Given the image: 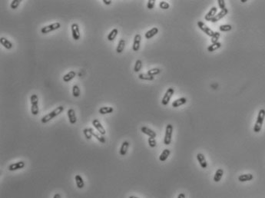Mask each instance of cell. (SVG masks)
<instances>
[{"label": "cell", "instance_id": "ee69618b", "mask_svg": "<svg viewBox=\"0 0 265 198\" xmlns=\"http://www.w3.org/2000/svg\"><path fill=\"white\" fill-rule=\"evenodd\" d=\"M178 198H185V194H184V193H181V194H178Z\"/></svg>", "mask_w": 265, "mask_h": 198}, {"label": "cell", "instance_id": "2e32d148", "mask_svg": "<svg viewBox=\"0 0 265 198\" xmlns=\"http://www.w3.org/2000/svg\"><path fill=\"white\" fill-rule=\"evenodd\" d=\"M141 132H142L143 134L148 135L149 137H153V138H155V137H156V132L153 131V130H152L151 128H148V127H141Z\"/></svg>", "mask_w": 265, "mask_h": 198}, {"label": "cell", "instance_id": "d4e9b609", "mask_svg": "<svg viewBox=\"0 0 265 198\" xmlns=\"http://www.w3.org/2000/svg\"><path fill=\"white\" fill-rule=\"evenodd\" d=\"M170 154L171 151L169 149H165V150L162 151V153H161V154H160V156H159V160H160V161H161V162L165 161V160L168 159V157H169V155H170Z\"/></svg>", "mask_w": 265, "mask_h": 198}, {"label": "cell", "instance_id": "277c9868", "mask_svg": "<svg viewBox=\"0 0 265 198\" xmlns=\"http://www.w3.org/2000/svg\"><path fill=\"white\" fill-rule=\"evenodd\" d=\"M173 134V126L172 124H168L166 126L165 128V137H164V144L165 145H169L171 142V137H172Z\"/></svg>", "mask_w": 265, "mask_h": 198}, {"label": "cell", "instance_id": "3957f363", "mask_svg": "<svg viewBox=\"0 0 265 198\" xmlns=\"http://www.w3.org/2000/svg\"><path fill=\"white\" fill-rule=\"evenodd\" d=\"M30 101H31V112L33 115H38L39 113V97L38 95L36 94L32 95L30 98Z\"/></svg>", "mask_w": 265, "mask_h": 198}, {"label": "cell", "instance_id": "44dd1931", "mask_svg": "<svg viewBox=\"0 0 265 198\" xmlns=\"http://www.w3.org/2000/svg\"><path fill=\"white\" fill-rule=\"evenodd\" d=\"M254 176L251 173H245V174H241L238 177V180L240 182H247L250 180H253Z\"/></svg>", "mask_w": 265, "mask_h": 198}, {"label": "cell", "instance_id": "8d00e7d4", "mask_svg": "<svg viewBox=\"0 0 265 198\" xmlns=\"http://www.w3.org/2000/svg\"><path fill=\"white\" fill-rule=\"evenodd\" d=\"M231 29H232V26L231 25H227V24H226V25H221L219 27L220 32H229Z\"/></svg>", "mask_w": 265, "mask_h": 198}, {"label": "cell", "instance_id": "d590c367", "mask_svg": "<svg viewBox=\"0 0 265 198\" xmlns=\"http://www.w3.org/2000/svg\"><path fill=\"white\" fill-rule=\"evenodd\" d=\"M141 67H142V61L140 59H138L137 61H135V67H134V71L135 72H138L141 69Z\"/></svg>", "mask_w": 265, "mask_h": 198}, {"label": "cell", "instance_id": "9c48e42d", "mask_svg": "<svg viewBox=\"0 0 265 198\" xmlns=\"http://www.w3.org/2000/svg\"><path fill=\"white\" fill-rule=\"evenodd\" d=\"M25 166V163L23 161V160H20V161H18V162L13 163V164H12V165H9L8 167V170L9 171H18V170H20V169L24 168Z\"/></svg>", "mask_w": 265, "mask_h": 198}, {"label": "cell", "instance_id": "836d02e7", "mask_svg": "<svg viewBox=\"0 0 265 198\" xmlns=\"http://www.w3.org/2000/svg\"><path fill=\"white\" fill-rule=\"evenodd\" d=\"M92 128H85L83 130V134L87 140H90L92 137Z\"/></svg>", "mask_w": 265, "mask_h": 198}, {"label": "cell", "instance_id": "ac0fdd59", "mask_svg": "<svg viewBox=\"0 0 265 198\" xmlns=\"http://www.w3.org/2000/svg\"><path fill=\"white\" fill-rule=\"evenodd\" d=\"M128 147H129V142L127 141H123V143L122 144V146H121L120 147V150H119V154H120V155H126V154H127L128 152Z\"/></svg>", "mask_w": 265, "mask_h": 198}, {"label": "cell", "instance_id": "4316f807", "mask_svg": "<svg viewBox=\"0 0 265 198\" xmlns=\"http://www.w3.org/2000/svg\"><path fill=\"white\" fill-rule=\"evenodd\" d=\"M125 39H122H122L119 40V42H118V46H117V48H116V52L118 53V54H120V53H122V52L124 51V49H125Z\"/></svg>", "mask_w": 265, "mask_h": 198}, {"label": "cell", "instance_id": "ab89813d", "mask_svg": "<svg viewBox=\"0 0 265 198\" xmlns=\"http://www.w3.org/2000/svg\"><path fill=\"white\" fill-rule=\"evenodd\" d=\"M148 144H149V146L151 147H155L157 145V142L155 138H153V137H149L148 140Z\"/></svg>", "mask_w": 265, "mask_h": 198}, {"label": "cell", "instance_id": "d6a6232c", "mask_svg": "<svg viewBox=\"0 0 265 198\" xmlns=\"http://www.w3.org/2000/svg\"><path fill=\"white\" fill-rule=\"evenodd\" d=\"M161 72V70L158 68H152V69H150L148 71V74H150V75H152V76L154 77V75H157V74H160Z\"/></svg>", "mask_w": 265, "mask_h": 198}, {"label": "cell", "instance_id": "5bb4252c", "mask_svg": "<svg viewBox=\"0 0 265 198\" xmlns=\"http://www.w3.org/2000/svg\"><path fill=\"white\" fill-rule=\"evenodd\" d=\"M67 114H68V120H69L70 124H75L77 122V117H76V114H75V110L72 109V108H70L67 111Z\"/></svg>", "mask_w": 265, "mask_h": 198}, {"label": "cell", "instance_id": "d6986e66", "mask_svg": "<svg viewBox=\"0 0 265 198\" xmlns=\"http://www.w3.org/2000/svg\"><path fill=\"white\" fill-rule=\"evenodd\" d=\"M158 33V29L157 27H154L151 29L150 30H148V32H146V33L145 34V37L147 39H151L154 36H156Z\"/></svg>", "mask_w": 265, "mask_h": 198}, {"label": "cell", "instance_id": "4dcf8cb0", "mask_svg": "<svg viewBox=\"0 0 265 198\" xmlns=\"http://www.w3.org/2000/svg\"><path fill=\"white\" fill-rule=\"evenodd\" d=\"M221 47V43L218 42L214 43V44H211V45H209L208 47V51L209 52H214L216 50L219 49Z\"/></svg>", "mask_w": 265, "mask_h": 198}, {"label": "cell", "instance_id": "6da1fadb", "mask_svg": "<svg viewBox=\"0 0 265 198\" xmlns=\"http://www.w3.org/2000/svg\"><path fill=\"white\" fill-rule=\"evenodd\" d=\"M64 111V107L62 105H60L59 107H57L56 108H55L54 110L52 111L51 112L45 115V116L42 117L41 122L42 124H46L48 122H50L51 120H52L53 118H55V117H57L58 115H59L61 113L63 112Z\"/></svg>", "mask_w": 265, "mask_h": 198}, {"label": "cell", "instance_id": "ffe728a7", "mask_svg": "<svg viewBox=\"0 0 265 198\" xmlns=\"http://www.w3.org/2000/svg\"><path fill=\"white\" fill-rule=\"evenodd\" d=\"M187 103V98L184 97L176 99L175 101H174L172 102V107L173 108H178L180 106L183 105L184 104Z\"/></svg>", "mask_w": 265, "mask_h": 198}, {"label": "cell", "instance_id": "603a6c76", "mask_svg": "<svg viewBox=\"0 0 265 198\" xmlns=\"http://www.w3.org/2000/svg\"><path fill=\"white\" fill-rule=\"evenodd\" d=\"M75 180L76 186L79 189H82L85 187V183L83 180V178H82V176L79 174H76L75 177Z\"/></svg>", "mask_w": 265, "mask_h": 198}, {"label": "cell", "instance_id": "74e56055", "mask_svg": "<svg viewBox=\"0 0 265 198\" xmlns=\"http://www.w3.org/2000/svg\"><path fill=\"white\" fill-rule=\"evenodd\" d=\"M159 7L161 8V9H164V10H166V9H169V7H170V5L169 3L165 1H161L160 3H159Z\"/></svg>", "mask_w": 265, "mask_h": 198}, {"label": "cell", "instance_id": "ba28073f", "mask_svg": "<svg viewBox=\"0 0 265 198\" xmlns=\"http://www.w3.org/2000/svg\"><path fill=\"white\" fill-rule=\"evenodd\" d=\"M71 30H72V35L73 39L75 41H78L80 38V30L79 26L77 23H73L72 26H71Z\"/></svg>", "mask_w": 265, "mask_h": 198}, {"label": "cell", "instance_id": "e575fe53", "mask_svg": "<svg viewBox=\"0 0 265 198\" xmlns=\"http://www.w3.org/2000/svg\"><path fill=\"white\" fill-rule=\"evenodd\" d=\"M221 36V33L218 32H214V35L211 37V44H214V43H217L218 42V39L220 38Z\"/></svg>", "mask_w": 265, "mask_h": 198}, {"label": "cell", "instance_id": "30bf717a", "mask_svg": "<svg viewBox=\"0 0 265 198\" xmlns=\"http://www.w3.org/2000/svg\"><path fill=\"white\" fill-rule=\"evenodd\" d=\"M92 125L93 127L95 128L97 131H98L99 134H101L102 135H104L106 134V131H105V129L103 127L102 124H101V122L98 121V119H94L92 121Z\"/></svg>", "mask_w": 265, "mask_h": 198}, {"label": "cell", "instance_id": "8992f818", "mask_svg": "<svg viewBox=\"0 0 265 198\" xmlns=\"http://www.w3.org/2000/svg\"><path fill=\"white\" fill-rule=\"evenodd\" d=\"M174 93H175V89L173 88H169L168 90L166 91L165 94L164 95L163 98H162V100H161V104H162V105H168L171 98H172L173 95H174Z\"/></svg>", "mask_w": 265, "mask_h": 198}, {"label": "cell", "instance_id": "f6af8a7d", "mask_svg": "<svg viewBox=\"0 0 265 198\" xmlns=\"http://www.w3.org/2000/svg\"><path fill=\"white\" fill-rule=\"evenodd\" d=\"M53 198H61V195H60L59 194H55L54 195V197H53Z\"/></svg>", "mask_w": 265, "mask_h": 198}, {"label": "cell", "instance_id": "1f68e13d", "mask_svg": "<svg viewBox=\"0 0 265 198\" xmlns=\"http://www.w3.org/2000/svg\"><path fill=\"white\" fill-rule=\"evenodd\" d=\"M81 91H80L79 87L77 85H74L72 86V95L75 98H78L80 96Z\"/></svg>", "mask_w": 265, "mask_h": 198}, {"label": "cell", "instance_id": "7bdbcfd3", "mask_svg": "<svg viewBox=\"0 0 265 198\" xmlns=\"http://www.w3.org/2000/svg\"><path fill=\"white\" fill-rule=\"evenodd\" d=\"M102 2H104V4H105L106 5H109L111 4L112 1H111V0H103Z\"/></svg>", "mask_w": 265, "mask_h": 198}, {"label": "cell", "instance_id": "7402d4cb", "mask_svg": "<svg viewBox=\"0 0 265 198\" xmlns=\"http://www.w3.org/2000/svg\"><path fill=\"white\" fill-rule=\"evenodd\" d=\"M75 76H76V73L74 71H70V72H68L67 74H66L62 77V80H63L64 82H69Z\"/></svg>", "mask_w": 265, "mask_h": 198}, {"label": "cell", "instance_id": "9a60e30c", "mask_svg": "<svg viewBox=\"0 0 265 198\" xmlns=\"http://www.w3.org/2000/svg\"><path fill=\"white\" fill-rule=\"evenodd\" d=\"M197 161L199 162L200 165L201 167L202 168H207L208 167V162H207L206 159H205V157L203 154L201 153H198L197 154Z\"/></svg>", "mask_w": 265, "mask_h": 198}, {"label": "cell", "instance_id": "cb8c5ba5", "mask_svg": "<svg viewBox=\"0 0 265 198\" xmlns=\"http://www.w3.org/2000/svg\"><path fill=\"white\" fill-rule=\"evenodd\" d=\"M114 111V108L112 107H109V106H105V107H102L99 108L98 112L101 115H108V114H111Z\"/></svg>", "mask_w": 265, "mask_h": 198}, {"label": "cell", "instance_id": "f35d334b", "mask_svg": "<svg viewBox=\"0 0 265 198\" xmlns=\"http://www.w3.org/2000/svg\"><path fill=\"white\" fill-rule=\"evenodd\" d=\"M22 2L21 0H12L10 4V7L12 9H16L18 8V6L20 4V2Z\"/></svg>", "mask_w": 265, "mask_h": 198}, {"label": "cell", "instance_id": "484cf974", "mask_svg": "<svg viewBox=\"0 0 265 198\" xmlns=\"http://www.w3.org/2000/svg\"><path fill=\"white\" fill-rule=\"evenodd\" d=\"M223 174H224V171L222 170V169H218L217 171H216L215 173H214V181L216 183H218L221 180L222 177H223Z\"/></svg>", "mask_w": 265, "mask_h": 198}, {"label": "cell", "instance_id": "5b68a950", "mask_svg": "<svg viewBox=\"0 0 265 198\" xmlns=\"http://www.w3.org/2000/svg\"><path fill=\"white\" fill-rule=\"evenodd\" d=\"M60 27H61V24H60V23L57 22V23H52V24H50V25H48L42 28L41 32L42 34H48L52 32V31L59 29Z\"/></svg>", "mask_w": 265, "mask_h": 198}, {"label": "cell", "instance_id": "bcb514c9", "mask_svg": "<svg viewBox=\"0 0 265 198\" xmlns=\"http://www.w3.org/2000/svg\"><path fill=\"white\" fill-rule=\"evenodd\" d=\"M128 198H139V197H135V196H130Z\"/></svg>", "mask_w": 265, "mask_h": 198}, {"label": "cell", "instance_id": "52a82bcc", "mask_svg": "<svg viewBox=\"0 0 265 198\" xmlns=\"http://www.w3.org/2000/svg\"><path fill=\"white\" fill-rule=\"evenodd\" d=\"M197 24L200 29L201 30L202 32L206 34L207 36L211 37V36L214 35V32L213 30L211 29H210L208 25H205V24H204L203 22H201V21H198Z\"/></svg>", "mask_w": 265, "mask_h": 198}, {"label": "cell", "instance_id": "e0dca14e", "mask_svg": "<svg viewBox=\"0 0 265 198\" xmlns=\"http://www.w3.org/2000/svg\"><path fill=\"white\" fill-rule=\"evenodd\" d=\"M0 43L6 49H11L13 47V44L10 41L8 40L6 38H5V37H1L0 38Z\"/></svg>", "mask_w": 265, "mask_h": 198}, {"label": "cell", "instance_id": "4fadbf2b", "mask_svg": "<svg viewBox=\"0 0 265 198\" xmlns=\"http://www.w3.org/2000/svg\"><path fill=\"white\" fill-rule=\"evenodd\" d=\"M218 12V9H217V7L214 6L212 7L208 13L205 15L204 16V19L205 21H208V22H211V19L216 16V14Z\"/></svg>", "mask_w": 265, "mask_h": 198}, {"label": "cell", "instance_id": "8fae6325", "mask_svg": "<svg viewBox=\"0 0 265 198\" xmlns=\"http://www.w3.org/2000/svg\"><path fill=\"white\" fill-rule=\"evenodd\" d=\"M227 13H228V9H227V8L224 9H222V10H221L219 12H218V13L216 14V16L211 19V22L212 23H218V21H220L221 18H224V16H226Z\"/></svg>", "mask_w": 265, "mask_h": 198}, {"label": "cell", "instance_id": "b9f144b4", "mask_svg": "<svg viewBox=\"0 0 265 198\" xmlns=\"http://www.w3.org/2000/svg\"><path fill=\"white\" fill-rule=\"evenodd\" d=\"M218 6L221 9V10L222 9H226V5H225V1L224 0H218Z\"/></svg>", "mask_w": 265, "mask_h": 198}, {"label": "cell", "instance_id": "7c38bea8", "mask_svg": "<svg viewBox=\"0 0 265 198\" xmlns=\"http://www.w3.org/2000/svg\"><path fill=\"white\" fill-rule=\"evenodd\" d=\"M141 41V36L140 34H136L135 38H134L133 45H132V49L134 52H138L140 48Z\"/></svg>", "mask_w": 265, "mask_h": 198}, {"label": "cell", "instance_id": "60d3db41", "mask_svg": "<svg viewBox=\"0 0 265 198\" xmlns=\"http://www.w3.org/2000/svg\"><path fill=\"white\" fill-rule=\"evenodd\" d=\"M155 5V0H148L147 3V7L148 9H152Z\"/></svg>", "mask_w": 265, "mask_h": 198}, {"label": "cell", "instance_id": "f546056e", "mask_svg": "<svg viewBox=\"0 0 265 198\" xmlns=\"http://www.w3.org/2000/svg\"><path fill=\"white\" fill-rule=\"evenodd\" d=\"M92 133V136H94L98 141L102 143V144H104V143H105L106 140H105V137H104V135H102L101 134H99V133H95V131H93V129Z\"/></svg>", "mask_w": 265, "mask_h": 198}, {"label": "cell", "instance_id": "83f0119b", "mask_svg": "<svg viewBox=\"0 0 265 198\" xmlns=\"http://www.w3.org/2000/svg\"><path fill=\"white\" fill-rule=\"evenodd\" d=\"M118 29H113L111 30V32H109V35H108V36H107V39H108L109 41H110V42L113 41L114 39L116 38V36H118Z\"/></svg>", "mask_w": 265, "mask_h": 198}, {"label": "cell", "instance_id": "7a4b0ae2", "mask_svg": "<svg viewBox=\"0 0 265 198\" xmlns=\"http://www.w3.org/2000/svg\"><path fill=\"white\" fill-rule=\"evenodd\" d=\"M265 118V110L264 109H261L259 111L258 115L257 117L256 123L254 124V131L255 133H259L261 131L262 128V125H263L264 121Z\"/></svg>", "mask_w": 265, "mask_h": 198}, {"label": "cell", "instance_id": "7dc6e473", "mask_svg": "<svg viewBox=\"0 0 265 198\" xmlns=\"http://www.w3.org/2000/svg\"><path fill=\"white\" fill-rule=\"evenodd\" d=\"M240 2H247V0H241Z\"/></svg>", "mask_w": 265, "mask_h": 198}, {"label": "cell", "instance_id": "f1b7e54d", "mask_svg": "<svg viewBox=\"0 0 265 198\" xmlns=\"http://www.w3.org/2000/svg\"><path fill=\"white\" fill-rule=\"evenodd\" d=\"M138 79L141 80H146V81H153L154 77L150 75L148 73H141L138 74Z\"/></svg>", "mask_w": 265, "mask_h": 198}]
</instances>
